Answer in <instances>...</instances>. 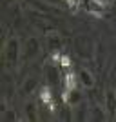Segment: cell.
Segmentation results:
<instances>
[{
  "label": "cell",
  "mask_w": 116,
  "mask_h": 122,
  "mask_svg": "<svg viewBox=\"0 0 116 122\" xmlns=\"http://www.w3.org/2000/svg\"><path fill=\"white\" fill-rule=\"evenodd\" d=\"M2 120L7 122V120H18V117H16V113H13L11 109H5L4 113H2Z\"/></svg>",
  "instance_id": "cell-13"
},
{
  "label": "cell",
  "mask_w": 116,
  "mask_h": 122,
  "mask_svg": "<svg viewBox=\"0 0 116 122\" xmlns=\"http://www.w3.org/2000/svg\"><path fill=\"white\" fill-rule=\"evenodd\" d=\"M74 46H76L78 55H82V56H89V58H91V56L94 55V49L89 46L87 38H84V36H78V38H76V40H74Z\"/></svg>",
  "instance_id": "cell-6"
},
{
  "label": "cell",
  "mask_w": 116,
  "mask_h": 122,
  "mask_svg": "<svg viewBox=\"0 0 116 122\" xmlns=\"http://www.w3.org/2000/svg\"><path fill=\"white\" fill-rule=\"evenodd\" d=\"M98 2H107V0H98Z\"/></svg>",
  "instance_id": "cell-16"
},
{
  "label": "cell",
  "mask_w": 116,
  "mask_h": 122,
  "mask_svg": "<svg viewBox=\"0 0 116 122\" xmlns=\"http://www.w3.org/2000/svg\"><path fill=\"white\" fill-rule=\"evenodd\" d=\"M47 49L51 53H58L62 49V38L58 35H49L47 36Z\"/></svg>",
  "instance_id": "cell-10"
},
{
  "label": "cell",
  "mask_w": 116,
  "mask_h": 122,
  "mask_svg": "<svg viewBox=\"0 0 116 122\" xmlns=\"http://www.w3.org/2000/svg\"><path fill=\"white\" fill-rule=\"evenodd\" d=\"M36 89H38V78L36 76H27L24 80V84H22V87H20L22 95H33Z\"/></svg>",
  "instance_id": "cell-8"
},
{
  "label": "cell",
  "mask_w": 116,
  "mask_h": 122,
  "mask_svg": "<svg viewBox=\"0 0 116 122\" xmlns=\"http://www.w3.org/2000/svg\"><path fill=\"white\" fill-rule=\"evenodd\" d=\"M103 107L109 113V118L114 117L116 113V91L114 89H107L105 95H103Z\"/></svg>",
  "instance_id": "cell-4"
},
{
  "label": "cell",
  "mask_w": 116,
  "mask_h": 122,
  "mask_svg": "<svg viewBox=\"0 0 116 122\" xmlns=\"http://www.w3.org/2000/svg\"><path fill=\"white\" fill-rule=\"evenodd\" d=\"M105 107L100 106V104H94V106L91 107V115H89V120H105V118H109V115H105Z\"/></svg>",
  "instance_id": "cell-9"
},
{
  "label": "cell",
  "mask_w": 116,
  "mask_h": 122,
  "mask_svg": "<svg viewBox=\"0 0 116 122\" xmlns=\"http://www.w3.org/2000/svg\"><path fill=\"white\" fill-rule=\"evenodd\" d=\"M24 111H25V118H31V120H36L38 118V115H36V104L35 102H25L24 106Z\"/></svg>",
  "instance_id": "cell-11"
},
{
  "label": "cell",
  "mask_w": 116,
  "mask_h": 122,
  "mask_svg": "<svg viewBox=\"0 0 116 122\" xmlns=\"http://www.w3.org/2000/svg\"><path fill=\"white\" fill-rule=\"evenodd\" d=\"M64 100H65L71 107H74V106H78L80 102H84V95H82V91L78 87H69V89H65Z\"/></svg>",
  "instance_id": "cell-5"
},
{
  "label": "cell",
  "mask_w": 116,
  "mask_h": 122,
  "mask_svg": "<svg viewBox=\"0 0 116 122\" xmlns=\"http://www.w3.org/2000/svg\"><path fill=\"white\" fill-rule=\"evenodd\" d=\"M107 2H116V0H107Z\"/></svg>",
  "instance_id": "cell-15"
},
{
  "label": "cell",
  "mask_w": 116,
  "mask_h": 122,
  "mask_svg": "<svg viewBox=\"0 0 116 122\" xmlns=\"http://www.w3.org/2000/svg\"><path fill=\"white\" fill-rule=\"evenodd\" d=\"M22 60V46L16 36H9L4 44L2 51V62H4L5 71H15Z\"/></svg>",
  "instance_id": "cell-1"
},
{
  "label": "cell",
  "mask_w": 116,
  "mask_h": 122,
  "mask_svg": "<svg viewBox=\"0 0 116 122\" xmlns=\"http://www.w3.org/2000/svg\"><path fill=\"white\" fill-rule=\"evenodd\" d=\"M40 51H42V44H40V40H38L36 36H29V38L25 40L24 47H22V60H24V62H31V60H35L36 56L40 55Z\"/></svg>",
  "instance_id": "cell-2"
},
{
  "label": "cell",
  "mask_w": 116,
  "mask_h": 122,
  "mask_svg": "<svg viewBox=\"0 0 116 122\" xmlns=\"http://www.w3.org/2000/svg\"><path fill=\"white\" fill-rule=\"evenodd\" d=\"M46 75H47V80H49L51 84H56V82L60 80V76H58V67L53 66V64H49V66H47Z\"/></svg>",
  "instance_id": "cell-12"
},
{
  "label": "cell",
  "mask_w": 116,
  "mask_h": 122,
  "mask_svg": "<svg viewBox=\"0 0 116 122\" xmlns=\"http://www.w3.org/2000/svg\"><path fill=\"white\" fill-rule=\"evenodd\" d=\"M112 118H114V120H116V113H114V117H112Z\"/></svg>",
  "instance_id": "cell-17"
},
{
  "label": "cell",
  "mask_w": 116,
  "mask_h": 122,
  "mask_svg": "<svg viewBox=\"0 0 116 122\" xmlns=\"http://www.w3.org/2000/svg\"><path fill=\"white\" fill-rule=\"evenodd\" d=\"M74 111V120H89V115H91V107L85 104V100L80 102L78 106L73 107Z\"/></svg>",
  "instance_id": "cell-7"
},
{
  "label": "cell",
  "mask_w": 116,
  "mask_h": 122,
  "mask_svg": "<svg viewBox=\"0 0 116 122\" xmlns=\"http://www.w3.org/2000/svg\"><path fill=\"white\" fill-rule=\"evenodd\" d=\"M76 80H78V84H80L84 89H93V87L96 86L94 75H93V71H91V69H87V67H80V69H78V73H76Z\"/></svg>",
  "instance_id": "cell-3"
},
{
  "label": "cell",
  "mask_w": 116,
  "mask_h": 122,
  "mask_svg": "<svg viewBox=\"0 0 116 122\" xmlns=\"http://www.w3.org/2000/svg\"><path fill=\"white\" fill-rule=\"evenodd\" d=\"M47 2H56V0H47Z\"/></svg>",
  "instance_id": "cell-14"
}]
</instances>
